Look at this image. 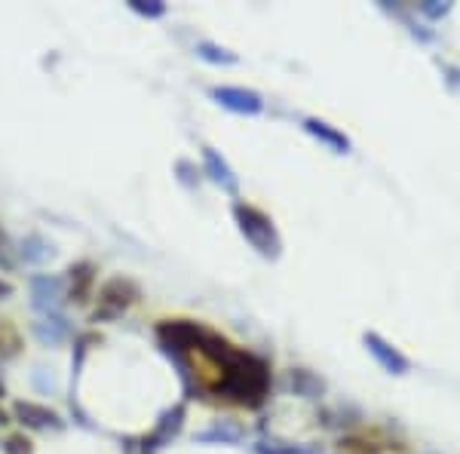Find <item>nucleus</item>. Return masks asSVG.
<instances>
[{"label": "nucleus", "instance_id": "nucleus-1", "mask_svg": "<svg viewBox=\"0 0 460 454\" xmlns=\"http://www.w3.org/2000/svg\"><path fill=\"white\" fill-rule=\"evenodd\" d=\"M234 218L240 225V234L246 236V243L252 249H258L264 258H277L283 243H279V234L273 227V218L267 212H261L252 203H236L234 206Z\"/></svg>", "mask_w": 460, "mask_h": 454}, {"label": "nucleus", "instance_id": "nucleus-2", "mask_svg": "<svg viewBox=\"0 0 460 454\" xmlns=\"http://www.w3.org/2000/svg\"><path fill=\"white\" fill-rule=\"evenodd\" d=\"M142 298V289H138L136 280L129 277H111L102 282L99 295H95V310H93V323H114L120 319L132 304Z\"/></svg>", "mask_w": 460, "mask_h": 454}, {"label": "nucleus", "instance_id": "nucleus-3", "mask_svg": "<svg viewBox=\"0 0 460 454\" xmlns=\"http://www.w3.org/2000/svg\"><path fill=\"white\" fill-rule=\"evenodd\" d=\"M65 280L49 277V273H37L31 277V307L43 316H58L65 307Z\"/></svg>", "mask_w": 460, "mask_h": 454}, {"label": "nucleus", "instance_id": "nucleus-4", "mask_svg": "<svg viewBox=\"0 0 460 454\" xmlns=\"http://www.w3.org/2000/svg\"><path fill=\"white\" fill-rule=\"evenodd\" d=\"M212 99L218 102L221 108L236 111V114H261L264 111V99L255 89H246V86H215Z\"/></svg>", "mask_w": 460, "mask_h": 454}, {"label": "nucleus", "instance_id": "nucleus-5", "mask_svg": "<svg viewBox=\"0 0 460 454\" xmlns=\"http://www.w3.org/2000/svg\"><path fill=\"white\" fill-rule=\"evenodd\" d=\"M13 418H16L19 423H25V427H31V430H62V418H58V412H53L49 405H40V402L19 399L16 405H13Z\"/></svg>", "mask_w": 460, "mask_h": 454}, {"label": "nucleus", "instance_id": "nucleus-6", "mask_svg": "<svg viewBox=\"0 0 460 454\" xmlns=\"http://www.w3.org/2000/svg\"><path fill=\"white\" fill-rule=\"evenodd\" d=\"M95 280H99V267L93 262H74L68 267V298L74 304H89L93 298V289H95Z\"/></svg>", "mask_w": 460, "mask_h": 454}, {"label": "nucleus", "instance_id": "nucleus-7", "mask_svg": "<svg viewBox=\"0 0 460 454\" xmlns=\"http://www.w3.org/2000/svg\"><path fill=\"white\" fill-rule=\"evenodd\" d=\"M31 332H34V338L40 341L43 347H56V344H62V341L71 334V325H68V319L58 314V316L37 319V323L31 325Z\"/></svg>", "mask_w": 460, "mask_h": 454}, {"label": "nucleus", "instance_id": "nucleus-8", "mask_svg": "<svg viewBox=\"0 0 460 454\" xmlns=\"http://www.w3.org/2000/svg\"><path fill=\"white\" fill-rule=\"evenodd\" d=\"M203 166H206V175H209L215 184H221L225 191H236L234 169H230L227 163L218 157V151H215V147H203Z\"/></svg>", "mask_w": 460, "mask_h": 454}, {"label": "nucleus", "instance_id": "nucleus-9", "mask_svg": "<svg viewBox=\"0 0 460 454\" xmlns=\"http://www.w3.org/2000/svg\"><path fill=\"white\" fill-rule=\"evenodd\" d=\"M304 129H307L310 136H316L319 141H323V145L335 147L338 154H347V151H350V138L341 136V132L335 129V126H329L325 120H316V117H307V120H304Z\"/></svg>", "mask_w": 460, "mask_h": 454}, {"label": "nucleus", "instance_id": "nucleus-10", "mask_svg": "<svg viewBox=\"0 0 460 454\" xmlns=\"http://www.w3.org/2000/svg\"><path fill=\"white\" fill-rule=\"evenodd\" d=\"M366 344H368V350H372L375 360L381 362V366L387 369V371H396V375H402V371L408 369L405 356H399L390 344H384V341L377 338V334H366Z\"/></svg>", "mask_w": 460, "mask_h": 454}, {"label": "nucleus", "instance_id": "nucleus-11", "mask_svg": "<svg viewBox=\"0 0 460 454\" xmlns=\"http://www.w3.org/2000/svg\"><path fill=\"white\" fill-rule=\"evenodd\" d=\"M25 350V341H22V332L13 319L0 316V360H16V356Z\"/></svg>", "mask_w": 460, "mask_h": 454}, {"label": "nucleus", "instance_id": "nucleus-12", "mask_svg": "<svg viewBox=\"0 0 460 454\" xmlns=\"http://www.w3.org/2000/svg\"><path fill=\"white\" fill-rule=\"evenodd\" d=\"M22 258H25L28 264H40V262H49L53 258V245L43 240L40 234H28L25 240H22Z\"/></svg>", "mask_w": 460, "mask_h": 454}, {"label": "nucleus", "instance_id": "nucleus-13", "mask_svg": "<svg viewBox=\"0 0 460 454\" xmlns=\"http://www.w3.org/2000/svg\"><path fill=\"white\" fill-rule=\"evenodd\" d=\"M197 56L203 58V62H212V65H234L236 56L230 53V49H221L215 47V43H197Z\"/></svg>", "mask_w": 460, "mask_h": 454}, {"label": "nucleus", "instance_id": "nucleus-14", "mask_svg": "<svg viewBox=\"0 0 460 454\" xmlns=\"http://www.w3.org/2000/svg\"><path fill=\"white\" fill-rule=\"evenodd\" d=\"M4 454H34V442L25 433H10L0 442Z\"/></svg>", "mask_w": 460, "mask_h": 454}, {"label": "nucleus", "instance_id": "nucleus-15", "mask_svg": "<svg viewBox=\"0 0 460 454\" xmlns=\"http://www.w3.org/2000/svg\"><path fill=\"white\" fill-rule=\"evenodd\" d=\"M129 10L138 13V16H145V19L166 16V4H160V0H129Z\"/></svg>", "mask_w": 460, "mask_h": 454}, {"label": "nucleus", "instance_id": "nucleus-16", "mask_svg": "<svg viewBox=\"0 0 460 454\" xmlns=\"http://www.w3.org/2000/svg\"><path fill=\"white\" fill-rule=\"evenodd\" d=\"M13 295H16V286H13L10 280L0 277V301H6V298H13Z\"/></svg>", "mask_w": 460, "mask_h": 454}, {"label": "nucleus", "instance_id": "nucleus-17", "mask_svg": "<svg viewBox=\"0 0 460 454\" xmlns=\"http://www.w3.org/2000/svg\"><path fill=\"white\" fill-rule=\"evenodd\" d=\"M6 423H13V421H10V414H6L4 408H0V427H6Z\"/></svg>", "mask_w": 460, "mask_h": 454}, {"label": "nucleus", "instance_id": "nucleus-18", "mask_svg": "<svg viewBox=\"0 0 460 454\" xmlns=\"http://www.w3.org/2000/svg\"><path fill=\"white\" fill-rule=\"evenodd\" d=\"M4 240H6V236H4V230H0V245H4Z\"/></svg>", "mask_w": 460, "mask_h": 454}, {"label": "nucleus", "instance_id": "nucleus-19", "mask_svg": "<svg viewBox=\"0 0 460 454\" xmlns=\"http://www.w3.org/2000/svg\"><path fill=\"white\" fill-rule=\"evenodd\" d=\"M4 393H6V390H4V384H0V396H4Z\"/></svg>", "mask_w": 460, "mask_h": 454}]
</instances>
